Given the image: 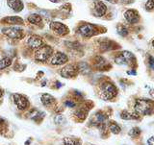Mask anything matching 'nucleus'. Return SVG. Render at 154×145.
<instances>
[{"label":"nucleus","instance_id":"f257e3e1","mask_svg":"<svg viewBox=\"0 0 154 145\" xmlns=\"http://www.w3.org/2000/svg\"><path fill=\"white\" fill-rule=\"evenodd\" d=\"M134 110L138 114L150 115L154 113V101L150 99H138L135 102Z\"/></svg>","mask_w":154,"mask_h":145},{"label":"nucleus","instance_id":"f03ea898","mask_svg":"<svg viewBox=\"0 0 154 145\" xmlns=\"http://www.w3.org/2000/svg\"><path fill=\"white\" fill-rule=\"evenodd\" d=\"M118 93L117 88L109 82H105L100 86V96L104 100H112Z\"/></svg>","mask_w":154,"mask_h":145},{"label":"nucleus","instance_id":"7ed1b4c3","mask_svg":"<svg viewBox=\"0 0 154 145\" xmlns=\"http://www.w3.org/2000/svg\"><path fill=\"white\" fill-rule=\"evenodd\" d=\"M115 62H117L118 65H132L136 64V59H135V57L132 53H130L128 51H123L122 53H120L118 57H116Z\"/></svg>","mask_w":154,"mask_h":145},{"label":"nucleus","instance_id":"20e7f679","mask_svg":"<svg viewBox=\"0 0 154 145\" xmlns=\"http://www.w3.org/2000/svg\"><path fill=\"white\" fill-rule=\"evenodd\" d=\"M52 48L48 45H42L40 48H38L36 53H35V58L36 60L38 62H45L46 60H48L52 55Z\"/></svg>","mask_w":154,"mask_h":145},{"label":"nucleus","instance_id":"39448f33","mask_svg":"<svg viewBox=\"0 0 154 145\" xmlns=\"http://www.w3.org/2000/svg\"><path fill=\"white\" fill-rule=\"evenodd\" d=\"M78 32L83 37L90 38V37L94 36L95 34L97 33V29H96V27L94 25H93V24L85 23V24H82V25L79 27Z\"/></svg>","mask_w":154,"mask_h":145},{"label":"nucleus","instance_id":"423d86ee","mask_svg":"<svg viewBox=\"0 0 154 145\" xmlns=\"http://www.w3.org/2000/svg\"><path fill=\"white\" fill-rule=\"evenodd\" d=\"M106 10H107V7L106 5L102 2L99 1V0H95L93 3V6H91V13L94 17H100L105 14Z\"/></svg>","mask_w":154,"mask_h":145},{"label":"nucleus","instance_id":"0eeeda50","mask_svg":"<svg viewBox=\"0 0 154 145\" xmlns=\"http://www.w3.org/2000/svg\"><path fill=\"white\" fill-rule=\"evenodd\" d=\"M67 60H69V58H67L66 54H64V53H62V52H57L55 54L52 55L50 59V62L53 65H61L66 64Z\"/></svg>","mask_w":154,"mask_h":145},{"label":"nucleus","instance_id":"6e6552de","mask_svg":"<svg viewBox=\"0 0 154 145\" xmlns=\"http://www.w3.org/2000/svg\"><path fill=\"white\" fill-rule=\"evenodd\" d=\"M77 72H78V68L76 66L72 65H67L65 66L64 68L61 70V76L64 77V78H73L77 75Z\"/></svg>","mask_w":154,"mask_h":145},{"label":"nucleus","instance_id":"1a4fd4ad","mask_svg":"<svg viewBox=\"0 0 154 145\" xmlns=\"http://www.w3.org/2000/svg\"><path fill=\"white\" fill-rule=\"evenodd\" d=\"M14 104L17 105V109L22 110H25L29 105V102L25 96L18 94V93L14 94Z\"/></svg>","mask_w":154,"mask_h":145},{"label":"nucleus","instance_id":"9d476101","mask_svg":"<svg viewBox=\"0 0 154 145\" xmlns=\"http://www.w3.org/2000/svg\"><path fill=\"white\" fill-rule=\"evenodd\" d=\"M3 33L12 38H19L22 37V30L20 28H17V27L5 28L3 29Z\"/></svg>","mask_w":154,"mask_h":145},{"label":"nucleus","instance_id":"9b49d317","mask_svg":"<svg viewBox=\"0 0 154 145\" xmlns=\"http://www.w3.org/2000/svg\"><path fill=\"white\" fill-rule=\"evenodd\" d=\"M50 28L54 31L56 34L60 36H64L66 34L69 32V29L66 25H64L61 22H51L50 23Z\"/></svg>","mask_w":154,"mask_h":145},{"label":"nucleus","instance_id":"f8f14e48","mask_svg":"<svg viewBox=\"0 0 154 145\" xmlns=\"http://www.w3.org/2000/svg\"><path fill=\"white\" fill-rule=\"evenodd\" d=\"M124 17L129 23H133V24L137 23L140 19L139 14L137 11H135V10H127V11L124 13Z\"/></svg>","mask_w":154,"mask_h":145},{"label":"nucleus","instance_id":"ddd939ff","mask_svg":"<svg viewBox=\"0 0 154 145\" xmlns=\"http://www.w3.org/2000/svg\"><path fill=\"white\" fill-rule=\"evenodd\" d=\"M42 44H43L42 38L38 36H32L29 38V40H28V45L30 48H32V49L37 50L38 48H40Z\"/></svg>","mask_w":154,"mask_h":145},{"label":"nucleus","instance_id":"4468645a","mask_svg":"<svg viewBox=\"0 0 154 145\" xmlns=\"http://www.w3.org/2000/svg\"><path fill=\"white\" fill-rule=\"evenodd\" d=\"M7 4L10 8L17 13L22 11L23 9V3L20 0H7Z\"/></svg>","mask_w":154,"mask_h":145},{"label":"nucleus","instance_id":"2eb2a0df","mask_svg":"<svg viewBox=\"0 0 154 145\" xmlns=\"http://www.w3.org/2000/svg\"><path fill=\"white\" fill-rule=\"evenodd\" d=\"M42 103L45 106L46 108L53 107V105L55 104V98L51 96L50 94H42Z\"/></svg>","mask_w":154,"mask_h":145},{"label":"nucleus","instance_id":"dca6fc26","mask_svg":"<svg viewBox=\"0 0 154 145\" xmlns=\"http://www.w3.org/2000/svg\"><path fill=\"white\" fill-rule=\"evenodd\" d=\"M3 20L7 24H11V25H17V24H23V19L18 17H9L4 18Z\"/></svg>","mask_w":154,"mask_h":145},{"label":"nucleus","instance_id":"f3484780","mask_svg":"<svg viewBox=\"0 0 154 145\" xmlns=\"http://www.w3.org/2000/svg\"><path fill=\"white\" fill-rule=\"evenodd\" d=\"M120 117L124 120H130V119H138L139 118V114L137 113H128L126 110H123V112L120 113Z\"/></svg>","mask_w":154,"mask_h":145},{"label":"nucleus","instance_id":"a211bd4d","mask_svg":"<svg viewBox=\"0 0 154 145\" xmlns=\"http://www.w3.org/2000/svg\"><path fill=\"white\" fill-rule=\"evenodd\" d=\"M12 64V60L11 58H3V59L0 60V70H2L4 68H7L8 66H10Z\"/></svg>","mask_w":154,"mask_h":145},{"label":"nucleus","instance_id":"6ab92c4d","mask_svg":"<svg viewBox=\"0 0 154 145\" xmlns=\"http://www.w3.org/2000/svg\"><path fill=\"white\" fill-rule=\"evenodd\" d=\"M109 130L111 132H112L113 134H118L120 133V131H122V129H120V127L119 126V125L117 123H115V122H111L109 124Z\"/></svg>","mask_w":154,"mask_h":145},{"label":"nucleus","instance_id":"aec40b11","mask_svg":"<svg viewBox=\"0 0 154 145\" xmlns=\"http://www.w3.org/2000/svg\"><path fill=\"white\" fill-rule=\"evenodd\" d=\"M107 62H106L103 58L101 57H98L97 58V62H96V66L98 67L99 69L101 70H105L104 68H106V66H107Z\"/></svg>","mask_w":154,"mask_h":145},{"label":"nucleus","instance_id":"412c9836","mask_svg":"<svg viewBox=\"0 0 154 145\" xmlns=\"http://www.w3.org/2000/svg\"><path fill=\"white\" fill-rule=\"evenodd\" d=\"M75 116L79 120H84L87 116V110H85L83 108L77 110L76 113H75Z\"/></svg>","mask_w":154,"mask_h":145},{"label":"nucleus","instance_id":"4be33fe9","mask_svg":"<svg viewBox=\"0 0 154 145\" xmlns=\"http://www.w3.org/2000/svg\"><path fill=\"white\" fill-rule=\"evenodd\" d=\"M64 145H81V143L77 139L71 137H66L64 138Z\"/></svg>","mask_w":154,"mask_h":145},{"label":"nucleus","instance_id":"5701e85b","mask_svg":"<svg viewBox=\"0 0 154 145\" xmlns=\"http://www.w3.org/2000/svg\"><path fill=\"white\" fill-rule=\"evenodd\" d=\"M28 20L33 24H38L42 21V17L38 16V14H31V16L28 17Z\"/></svg>","mask_w":154,"mask_h":145},{"label":"nucleus","instance_id":"b1692460","mask_svg":"<svg viewBox=\"0 0 154 145\" xmlns=\"http://www.w3.org/2000/svg\"><path fill=\"white\" fill-rule=\"evenodd\" d=\"M140 134H141V130H140L138 127H134L132 128L131 130H130V132L128 133V134L130 137H137L140 136Z\"/></svg>","mask_w":154,"mask_h":145},{"label":"nucleus","instance_id":"393cba45","mask_svg":"<svg viewBox=\"0 0 154 145\" xmlns=\"http://www.w3.org/2000/svg\"><path fill=\"white\" fill-rule=\"evenodd\" d=\"M118 33L119 34L120 36L122 37H126L128 35V30L126 29V27L123 25H119L118 26Z\"/></svg>","mask_w":154,"mask_h":145},{"label":"nucleus","instance_id":"a878e982","mask_svg":"<svg viewBox=\"0 0 154 145\" xmlns=\"http://www.w3.org/2000/svg\"><path fill=\"white\" fill-rule=\"evenodd\" d=\"M54 121H55L56 124H63V123L65 122V117L63 116L62 114H58V115H56V116H55Z\"/></svg>","mask_w":154,"mask_h":145},{"label":"nucleus","instance_id":"bb28decb","mask_svg":"<svg viewBox=\"0 0 154 145\" xmlns=\"http://www.w3.org/2000/svg\"><path fill=\"white\" fill-rule=\"evenodd\" d=\"M146 10H147V11L154 10V0H148L146 3Z\"/></svg>","mask_w":154,"mask_h":145},{"label":"nucleus","instance_id":"cd10ccee","mask_svg":"<svg viewBox=\"0 0 154 145\" xmlns=\"http://www.w3.org/2000/svg\"><path fill=\"white\" fill-rule=\"evenodd\" d=\"M65 105L66 106V107H69V108H74L75 106H76V104H75L74 102H72V101H70V100L66 101V102H65Z\"/></svg>","mask_w":154,"mask_h":145},{"label":"nucleus","instance_id":"c85d7f7f","mask_svg":"<svg viewBox=\"0 0 154 145\" xmlns=\"http://www.w3.org/2000/svg\"><path fill=\"white\" fill-rule=\"evenodd\" d=\"M149 61H150V62H149V65H150V67H151L152 69H154V59H153L152 57H150V58H149Z\"/></svg>","mask_w":154,"mask_h":145},{"label":"nucleus","instance_id":"c756f323","mask_svg":"<svg viewBox=\"0 0 154 145\" xmlns=\"http://www.w3.org/2000/svg\"><path fill=\"white\" fill-rule=\"evenodd\" d=\"M147 143H148V145H154V136L151 137L150 138L148 139V140H147Z\"/></svg>","mask_w":154,"mask_h":145},{"label":"nucleus","instance_id":"7c9ffc66","mask_svg":"<svg viewBox=\"0 0 154 145\" xmlns=\"http://www.w3.org/2000/svg\"><path fill=\"white\" fill-rule=\"evenodd\" d=\"M122 1L124 4H130V3L134 2V0H122Z\"/></svg>","mask_w":154,"mask_h":145},{"label":"nucleus","instance_id":"2f4dec72","mask_svg":"<svg viewBox=\"0 0 154 145\" xmlns=\"http://www.w3.org/2000/svg\"><path fill=\"white\" fill-rule=\"evenodd\" d=\"M108 2H110V3H113V4H115V3H117L118 2V0H107Z\"/></svg>","mask_w":154,"mask_h":145},{"label":"nucleus","instance_id":"473e14b6","mask_svg":"<svg viewBox=\"0 0 154 145\" xmlns=\"http://www.w3.org/2000/svg\"><path fill=\"white\" fill-rule=\"evenodd\" d=\"M4 123H5V122H4V120L0 118V127H1L2 125H4Z\"/></svg>","mask_w":154,"mask_h":145},{"label":"nucleus","instance_id":"72a5a7b5","mask_svg":"<svg viewBox=\"0 0 154 145\" xmlns=\"http://www.w3.org/2000/svg\"><path fill=\"white\" fill-rule=\"evenodd\" d=\"M2 94H3V91H2V89H0V98H1Z\"/></svg>","mask_w":154,"mask_h":145},{"label":"nucleus","instance_id":"f704fd0d","mask_svg":"<svg viewBox=\"0 0 154 145\" xmlns=\"http://www.w3.org/2000/svg\"><path fill=\"white\" fill-rule=\"evenodd\" d=\"M50 1H53V2H57L58 0H50Z\"/></svg>","mask_w":154,"mask_h":145},{"label":"nucleus","instance_id":"c9c22d12","mask_svg":"<svg viewBox=\"0 0 154 145\" xmlns=\"http://www.w3.org/2000/svg\"><path fill=\"white\" fill-rule=\"evenodd\" d=\"M152 43H153V46H154V41H153V42H152Z\"/></svg>","mask_w":154,"mask_h":145}]
</instances>
